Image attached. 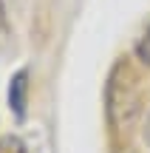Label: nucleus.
<instances>
[{
  "label": "nucleus",
  "instance_id": "nucleus-3",
  "mask_svg": "<svg viewBox=\"0 0 150 153\" xmlns=\"http://www.w3.org/2000/svg\"><path fill=\"white\" fill-rule=\"evenodd\" d=\"M6 37H9V23H6V9H3V3H0V45H3Z\"/></svg>",
  "mask_w": 150,
  "mask_h": 153
},
{
  "label": "nucleus",
  "instance_id": "nucleus-2",
  "mask_svg": "<svg viewBox=\"0 0 150 153\" xmlns=\"http://www.w3.org/2000/svg\"><path fill=\"white\" fill-rule=\"evenodd\" d=\"M136 57H139L142 62H147V65H150V28L145 31V37L136 43Z\"/></svg>",
  "mask_w": 150,
  "mask_h": 153
},
{
  "label": "nucleus",
  "instance_id": "nucleus-4",
  "mask_svg": "<svg viewBox=\"0 0 150 153\" xmlns=\"http://www.w3.org/2000/svg\"><path fill=\"white\" fill-rule=\"evenodd\" d=\"M145 142L150 145V119H147V128H145Z\"/></svg>",
  "mask_w": 150,
  "mask_h": 153
},
{
  "label": "nucleus",
  "instance_id": "nucleus-1",
  "mask_svg": "<svg viewBox=\"0 0 150 153\" xmlns=\"http://www.w3.org/2000/svg\"><path fill=\"white\" fill-rule=\"evenodd\" d=\"M26 97H28V71L20 68V71L11 76V82H9V105H11V111H14L17 119L26 116Z\"/></svg>",
  "mask_w": 150,
  "mask_h": 153
}]
</instances>
